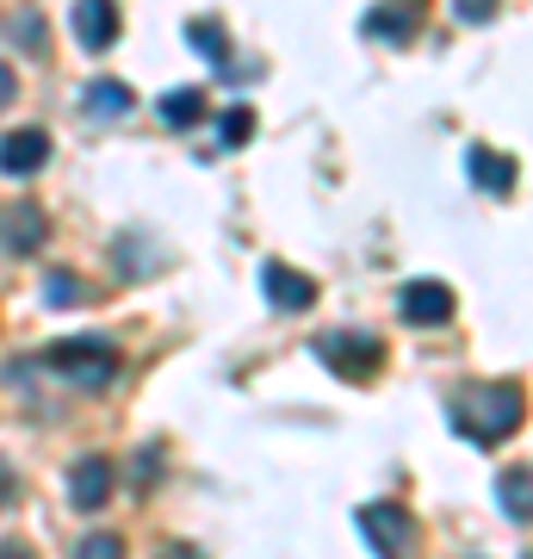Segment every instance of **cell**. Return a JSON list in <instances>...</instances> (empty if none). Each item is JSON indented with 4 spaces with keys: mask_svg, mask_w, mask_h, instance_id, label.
Listing matches in <instances>:
<instances>
[{
    "mask_svg": "<svg viewBox=\"0 0 533 559\" xmlns=\"http://www.w3.org/2000/svg\"><path fill=\"white\" fill-rule=\"evenodd\" d=\"M106 498H112V460L106 454H81L75 466H69V503L75 510H106Z\"/></svg>",
    "mask_w": 533,
    "mask_h": 559,
    "instance_id": "obj_6",
    "label": "cell"
},
{
    "mask_svg": "<svg viewBox=\"0 0 533 559\" xmlns=\"http://www.w3.org/2000/svg\"><path fill=\"white\" fill-rule=\"evenodd\" d=\"M261 293H267L274 311H304V305L316 299V280L286 267V261H261Z\"/></svg>",
    "mask_w": 533,
    "mask_h": 559,
    "instance_id": "obj_7",
    "label": "cell"
},
{
    "mask_svg": "<svg viewBox=\"0 0 533 559\" xmlns=\"http://www.w3.org/2000/svg\"><path fill=\"white\" fill-rule=\"evenodd\" d=\"M44 156H50V138H44V131H32V124L0 138V175H38Z\"/></svg>",
    "mask_w": 533,
    "mask_h": 559,
    "instance_id": "obj_9",
    "label": "cell"
},
{
    "mask_svg": "<svg viewBox=\"0 0 533 559\" xmlns=\"http://www.w3.org/2000/svg\"><path fill=\"white\" fill-rule=\"evenodd\" d=\"M186 38H193L205 57L218 62L223 75H237V69H230V57H223V25H218V20H193V25H186Z\"/></svg>",
    "mask_w": 533,
    "mask_h": 559,
    "instance_id": "obj_16",
    "label": "cell"
},
{
    "mask_svg": "<svg viewBox=\"0 0 533 559\" xmlns=\"http://www.w3.org/2000/svg\"><path fill=\"white\" fill-rule=\"evenodd\" d=\"M459 20L484 25V20H490V0H459Z\"/></svg>",
    "mask_w": 533,
    "mask_h": 559,
    "instance_id": "obj_20",
    "label": "cell"
},
{
    "mask_svg": "<svg viewBox=\"0 0 533 559\" xmlns=\"http://www.w3.org/2000/svg\"><path fill=\"white\" fill-rule=\"evenodd\" d=\"M465 168H472V180L484 187V193H509V187H514V162L502 156V150H490V143H472Z\"/></svg>",
    "mask_w": 533,
    "mask_h": 559,
    "instance_id": "obj_11",
    "label": "cell"
},
{
    "mask_svg": "<svg viewBox=\"0 0 533 559\" xmlns=\"http://www.w3.org/2000/svg\"><path fill=\"white\" fill-rule=\"evenodd\" d=\"M218 131H223V143H242V138H249V112H242V106H237V112H223Z\"/></svg>",
    "mask_w": 533,
    "mask_h": 559,
    "instance_id": "obj_19",
    "label": "cell"
},
{
    "mask_svg": "<svg viewBox=\"0 0 533 559\" xmlns=\"http://www.w3.org/2000/svg\"><path fill=\"white\" fill-rule=\"evenodd\" d=\"M354 522H360V535L373 540L378 559H410L415 522H410V510H403V503H360Z\"/></svg>",
    "mask_w": 533,
    "mask_h": 559,
    "instance_id": "obj_4",
    "label": "cell"
},
{
    "mask_svg": "<svg viewBox=\"0 0 533 559\" xmlns=\"http://www.w3.org/2000/svg\"><path fill=\"white\" fill-rule=\"evenodd\" d=\"M161 119L174 124V131L198 124V119H205V94H198V87H174V94H161Z\"/></svg>",
    "mask_w": 533,
    "mask_h": 559,
    "instance_id": "obj_15",
    "label": "cell"
},
{
    "mask_svg": "<svg viewBox=\"0 0 533 559\" xmlns=\"http://www.w3.org/2000/svg\"><path fill=\"white\" fill-rule=\"evenodd\" d=\"M366 38L410 44L415 38V13H403V7H378V13H366Z\"/></svg>",
    "mask_w": 533,
    "mask_h": 559,
    "instance_id": "obj_14",
    "label": "cell"
},
{
    "mask_svg": "<svg viewBox=\"0 0 533 559\" xmlns=\"http://www.w3.org/2000/svg\"><path fill=\"white\" fill-rule=\"evenodd\" d=\"M521 411L528 404H521V385L514 380H484L453 399V429L465 441H477V448H496V441H509L521 429Z\"/></svg>",
    "mask_w": 533,
    "mask_h": 559,
    "instance_id": "obj_1",
    "label": "cell"
},
{
    "mask_svg": "<svg viewBox=\"0 0 533 559\" xmlns=\"http://www.w3.org/2000/svg\"><path fill=\"white\" fill-rule=\"evenodd\" d=\"M81 293H87V286H81L75 274H44V299L50 305H75Z\"/></svg>",
    "mask_w": 533,
    "mask_h": 559,
    "instance_id": "obj_17",
    "label": "cell"
},
{
    "mask_svg": "<svg viewBox=\"0 0 533 559\" xmlns=\"http://www.w3.org/2000/svg\"><path fill=\"white\" fill-rule=\"evenodd\" d=\"M496 498H502V510H509L514 522H533V473L528 466H509V473L496 479Z\"/></svg>",
    "mask_w": 533,
    "mask_h": 559,
    "instance_id": "obj_13",
    "label": "cell"
},
{
    "mask_svg": "<svg viewBox=\"0 0 533 559\" xmlns=\"http://www.w3.org/2000/svg\"><path fill=\"white\" fill-rule=\"evenodd\" d=\"M44 367L57 373V380H69V385H106L112 373H119V348L112 342H99V336H75V342H50L44 348Z\"/></svg>",
    "mask_w": 533,
    "mask_h": 559,
    "instance_id": "obj_2",
    "label": "cell"
},
{
    "mask_svg": "<svg viewBox=\"0 0 533 559\" xmlns=\"http://www.w3.org/2000/svg\"><path fill=\"white\" fill-rule=\"evenodd\" d=\"M81 106H87V119H124L131 112V87L124 81H87V94H81Z\"/></svg>",
    "mask_w": 533,
    "mask_h": 559,
    "instance_id": "obj_12",
    "label": "cell"
},
{
    "mask_svg": "<svg viewBox=\"0 0 533 559\" xmlns=\"http://www.w3.org/2000/svg\"><path fill=\"white\" fill-rule=\"evenodd\" d=\"M397 318L415 323V330L453 323V286H440V280H410V286L397 293Z\"/></svg>",
    "mask_w": 533,
    "mask_h": 559,
    "instance_id": "obj_5",
    "label": "cell"
},
{
    "mask_svg": "<svg viewBox=\"0 0 533 559\" xmlns=\"http://www.w3.org/2000/svg\"><path fill=\"white\" fill-rule=\"evenodd\" d=\"M13 498V473H7V466H0V503Z\"/></svg>",
    "mask_w": 533,
    "mask_h": 559,
    "instance_id": "obj_23",
    "label": "cell"
},
{
    "mask_svg": "<svg viewBox=\"0 0 533 559\" xmlns=\"http://www.w3.org/2000/svg\"><path fill=\"white\" fill-rule=\"evenodd\" d=\"M13 94H20V81H13V69H7V62H0V106L13 100Z\"/></svg>",
    "mask_w": 533,
    "mask_h": 559,
    "instance_id": "obj_21",
    "label": "cell"
},
{
    "mask_svg": "<svg viewBox=\"0 0 533 559\" xmlns=\"http://www.w3.org/2000/svg\"><path fill=\"white\" fill-rule=\"evenodd\" d=\"M69 25H75V38L87 44V50H106V44L119 38V13H112L106 0H81V7H69Z\"/></svg>",
    "mask_w": 533,
    "mask_h": 559,
    "instance_id": "obj_10",
    "label": "cell"
},
{
    "mask_svg": "<svg viewBox=\"0 0 533 559\" xmlns=\"http://www.w3.org/2000/svg\"><path fill=\"white\" fill-rule=\"evenodd\" d=\"M75 559H124V540L119 535H87Z\"/></svg>",
    "mask_w": 533,
    "mask_h": 559,
    "instance_id": "obj_18",
    "label": "cell"
},
{
    "mask_svg": "<svg viewBox=\"0 0 533 559\" xmlns=\"http://www.w3.org/2000/svg\"><path fill=\"white\" fill-rule=\"evenodd\" d=\"M528 559H533V554H528Z\"/></svg>",
    "mask_w": 533,
    "mask_h": 559,
    "instance_id": "obj_25",
    "label": "cell"
},
{
    "mask_svg": "<svg viewBox=\"0 0 533 559\" xmlns=\"http://www.w3.org/2000/svg\"><path fill=\"white\" fill-rule=\"evenodd\" d=\"M0 559H32V554H25V547H0Z\"/></svg>",
    "mask_w": 533,
    "mask_h": 559,
    "instance_id": "obj_24",
    "label": "cell"
},
{
    "mask_svg": "<svg viewBox=\"0 0 533 559\" xmlns=\"http://www.w3.org/2000/svg\"><path fill=\"white\" fill-rule=\"evenodd\" d=\"M38 242H44V212L32 200L0 212V249H7V255H38Z\"/></svg>",
    "mask_w": 533,
    "mask_h": 559,
    "instance_id": "obj_8",
    "label": "cell"
},
{
    "mask_svg": "<svg viewBox=\"0 0 533 559\" xmlns=\"http://www.w3.org/2000/svg\"><path fill=\"white\" fill-rule=\"evenodd\" d=\"M156 559H205V554H198V547H161Z\"/></svg>",
    "mask_w": 533,
    "mask_h": 559,
    "instance_id": "obj_22",
    "label": "cell"
},
{
    "mask_svg": "<svg viewBox=\"0 0 533 559\" xmlns=\"http://www.w3.org/2000/svg\"><path fill=\"white\" fill-rule=\"evenodd\" d=\"M316 355H323V367H329L336 380H354V385H366L378 367H385L378 336H360V330H329V336L316 342Z\"/></svg>",
    "mask_w": 533,
    "mask_h": 559,
    "instance_id": "obj_3",
    "label": "cell"
}]
</instances>
